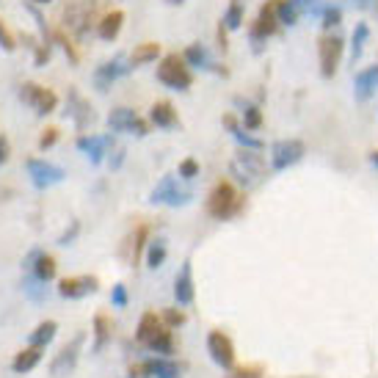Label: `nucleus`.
Here are the masks:
<instances>
[{
  "instance_id": "nucleus-21",
  "label": "nucleus",
  "mask_w": 378,
  "mask_h": 378,
  "mask_svg": "<svg viewBox=\"0 0 378 378\" xmlns=\"http://www.w3.org/2000/svg\"><path fill=\"white\" fill-rule=\"evenodd\" d=\"M150 125H155L161 130H174V127H180V114L169 100H158L150 108Z\"/></svg>"
},
{
  "instance_id": "nucleus-50",
  "label": "nucleus",
  "mask_w": 378,
  "mask_h": 378,
  "mask_svg": "<svg viewBox=\"0 0 378 378\" xmlns=\"http://www.w3.org/2000/svg\"><path fill=\"white\" fill-rule=\"evenodd\" d=\"M370 161H373V166H378V150H373V152H370Z\"/></svg>"
},
{
  "instance_id": "nucleus-37",
  "label": "nucleus",
  "mask_w": 378,
  "mask_h": 378,
  "mask_svg": "<svg viewBox=\"0 0 378 378\" xmlns=\"http://www.w3.org/2000/svg\"><path fill=\"white\" fill-rule=\"evenodd\" d=\"M53 42H55V44H61V50H64V53L69 55V61H72V64H78V61H80V53H78L75 42H72V39H69V36H66V33H64L61 28H58V30L53 33Z\"/></svg>"
},
{
  "instance_id": "nucleus-10",
  "label": "nucleus",
  "mask_w": 378,
  "mask_h": 378,
  "mask_svg": "<svg viewBox=\"0 0 378 378\" xmlns=\"http://www.w3.org/2000/svg\"><path fill=\"white\" fill-rule=\"evenodd\" d=\"M190 199H193V190L190 188H180V180L177 177H163L152 193H150V201L152 204H169V207H183V204H188Z\"/></svg>"
},
{
  "instance_id": "nucleus-6",
  "label": "nucleus",
  "mask_w": 378,
  "mask_h": 378,
  "mask_svg": "<svg viewBox=\"0 0 378 378\" xmlns=\"http://www.w3.org/2000/svg\"><path fill=\"white\" fill-rule=\"evenodd\" d=\"M19 100L25 105H30L39 116H50L58 108V94L53 89H47V86H39V83H22L19 86Z\"/></svg>"
},
{
  "instance_id": "nucleus-44",
  "label": "nucleus",
  "mask_w": 378,
  "mask_h": 378,
  "mask_svg": "<svg viewBox=\"0 0 378 378\" xmlns=\"http://www.w3.org/2000/svg\"><path fill=\"white\" fill-rule=\"evenodd\" d=\"M163 321H166V326L177 329V326H183V323H186V312H183V309L169 307V309H163Z\"/></svg>"
},
{
  "instance_id": "nucleus-19",
  "label": "nucleus",
  "mask_w": 378,
  "mask_h": 378,
  "mask_svg": "<svg viewBox=\"0 0 378 378\" xmlns=\"http://www.w3.org/2000/svg\"><path fill=\"white\" fill-rule=\"evenodd\" d=\"M66 116L75 122L78 130H86L94 122V111H91L89 100L78 89H69V94H66Z\"/></svg>"
},
{
  "instance_id": "nucleus-24",
  "label": "nucleus",
  "mask_w": 378,
  "mask_h": 378,
  "mask_svg": "<svg viewBox=\"0 0 378 378\" xmlns=\"http://www.w3.org/2000/svg\"><path fill=\"white\" fill-rule=\"evenodd\" d=\"M114 144H116L114 136H80L78 138V150H83L91 163H100Z\"/></svg>"
},
{
  "instance_id": "nucleus-29",
  "label": "nucleus",
  "mask_w": 378,
  "mask_h": 378,
  "mask_svg": "<svg viewBox=\"0 0 378 378\" xmlns=\"http://www.w3.org/2000/svg\"><path fill=\"white\" fill-rule=\"evenodd\" d=\"M224 127L232 133V138L235 141H240V147H246V150H262V141L260 138H254V136H249V133H243V127L237 125V119L232 116V114H224Z\"/></svg>"
},
{
  "instance_id": "nucleus-27",
  "label": "nucleus",
  "mask_w": 378,
  "mask_h": 378,
  "mask_svg": "<svg viewBox=\"0 0 378 378\" xmlns=\"http://www.w3.org/2000/svg\"><path fill=\"white\" fill-rule=\"evenodd\" d=\"M42 351H44V348H36V345L22 348V351L14 357L11 370H14V373H19V376H22V373H30V370H33V368L42 362Z\"/></svg>"
},
{
  "instance_id": "nucleus-42",
  "label": "nucleus",
  "mask_w": 378,
  "mask_h": 378,
  "mask_svg": "<svg viewBox=\"0 0 378 378\" xmlns=\"http://www.w3.org/2000/svg\"><path fill=\"white\" fill-rule=\"evenodd\" d=\"M229 378H262V368H260V365H243V368H232Z\"/></svg>"
},
{
  "instance_id": "nucleus-26",
  "label": "nucleus",
  "mask_w": 378,
  "mask_h": 378,
  "mask_svg": "<svg viewBox=\"0 0 378 378\" xmlns=\"http://www.w3.org/2000/svg\"><path fill=\"white\" fill-rule=\"evenodd\" d=\"M161 53H163V47H161L158 42H141V44L133 47V53H130V64H133V66L155 64V61L161 58Z\"/></svg>"
},
{
  "instance_id": "nucleus-11",
  "label": "nucleus",
  "mask_w": 378,
  "mask_h": 378,
  "mask_svg": "<svg viewBox=\"0 0 378 378\" xmlns=\"http://www.w3.org/2000/svg\"><path fill=\"white\" fill-rule=\"evenodd\" d=\"M279 28L282 25H279V14H276V0H268V3L260 6L257 19L249 25V36H251L254 44H260V42H268Z\"/></svg>"
},
{
  "instance_id": "nucleus-47",
  "label": "nucleus",
  "mask_w": 378,
  "mask_h": 378,
  "mask_svg": "<svg viewBox=\"0 0 378 378\" xmlns=\"http://www.w3.org/2000/svg\"><path fill=\"white\" fill-rule=\"evenodd\" d=\"M111 304L114 307H127V290H125V285H114V293H111Z\"/></svg>"
},
{
  "instance_id": "nucleus-39",
  "label": "nucleus",
  "mask_w": 378,
  "mask_h": 378,
  "mask_svg": "<svg viewBox=\"0 0 378 378\" xmlns=\"http://www.w3.org/2000/svg\"><path fill=\"white\" fill-rule=\"evenodd\" d=\"M50 55H53V39H42V42L36 44V55H33V64H36V66H44V64L50 61Z\"/></svg>"
},
{
  "instance_id": "nucleus-5",
  "label": "nucleus",
  "mask_w": 378,
  "mask_h": 378,
  "mask_svg": "<svg viewBox=\"0 0 378 378\" xmlns=\"http://www.w3.org/2000/svg\"><path fill=\"white\" fill-rule=\"evenodd\" d=\"M345 55V42L340 33H323L318 39V64H321V75L326 80H332L343 64Z\"/></svg>"
},
{
  "instance_id": "nucleus-41",
  "label": "nucleus",
  "mask_w": 378,
  "mask_h": 378,
  "mask_svg": "<svg viewBox=\"0 0 378 378\" xmlns=\"http://www.w3.org/2000/svg\"><path fill=\"white\" fill-rule=\"evenodd\" d=\"M55 144H58V127H47V130H42V136H39V150L47 152V150L55 147Z\"/></svg>"
},
{
  "instance_id": "nucleus-18",
  "label": "nucleus",
  "mask_w": 378,
  "mask_h": 378,
  "mask_svg": "<svg viewBox=\"0 0 378 378\" xmlns=\"http://www.w3.org/2000/svg\"><path fill=\"white\" fill-rule=\"evenodd\" d=\"M130 376H150V378H183L180 376V368L169 359V357H155V359H147L141 365H133L130 368Z\"/></svg>"
},
{
  "instance_id": "nucleus-13",
  "label": "nucleus",
  "mask_w": 378,
  "mask_h": 378,
  "mask_svg": "<svg viewBox=\"0 0 378 378\" xmlns=\"http://www.w3.org/2000/svg\"><path fill=\"white\" fill-rule=\"evenodd\" d=\"M207 354L218 368H224V370L235 368V343L218 329L207 334Z\"/></svg>"
},
{
  "instance_id": "nucleus-52",
  "label": "nucleus",
  "mask_w": 378,
  "mask_h": 378,
  "mask_svg": "<svg viewBox=\"0 0 378 378\" xmlns=\"http://www.w3.org/2000/svg\"><path fill=\"white\" fill-rule=\"evenodd\" d=\"M169 3H172V6H180V3H186V0H169Z\"/></svg>"
},
{
  "instance_id": "nucleus-25",
  "label": "nucleus",
  "mask_w": 378,
  "mask_h": 378,
  "mask_svg": "<svg viewBox=\"0 0 378 378\" xmlns=\"http://www.w3.org/2000/svg\"><path fill=\"white\" fill-rule=\"evenodd\" d=\"M378 89V64L373 66H365L354 75V91H357V100H370L373 91Z\"/></svg>"
},
{
  "instance_id": "nucleus-28",
  "label": "nucleus",
  "mask_w": 378,
  "mask_h": 378,
  "mask_svg": "<svg viewBox=\"0 0 378 378\" xmlns=\"http://www.w3.org/2000/svg\"><path fill=\"white\" fill-rule=\"evenodd\" d=\"M147 240H150V226H147V224H138L136 232H133L130 240H127V262H130V265H136V262L141 260L144 246H150Z\"/></svg>"
},
{
  "instance_id": "nucleus-53",
  "label": "nucleus",
  "mask_w": 378,
  "mask_h": 378,
  "mask_svg": "<svg viewBox=\"0 0 378 378\" xmlns=\"http://www.w3.org/2000/svg\"><path fill=\"white\" fill-rule=\"evenodd\" d=\"M147 378H150V376H147Z\"/></svg>"
},
{
  "instance_id": "nucleus-46",
  "label": "nucleus",
  "mask_w": 378,
  "mask_h": 378,
  "mask_svg": "<svg viewBox=\"0 0 378 378\" xmlns=\"http://www.w3.org/2000/svg\"><path fill=\"white\" fill-rule=\"evenodd\" d=\"M78 232H80V224H78V221H72V226H66V229L61 232V237H58V246H69V243L78 237Z\"/></svg>"
},
{
  "instance_id": "nucleus-14",
  "label": "nucleus",
  "mask_w": 378,
  "mask_h": 378,
  "mask_svg": "<svg viewBox=\"0 0 378 378\" xmlns=\"http://www.w3.org/2000/svg\"><path fill=\"white\" fill-rule=\"evenodd\" d=\"M83 343H86V334H78L72 343H66V345L58 351V357L50 362V376L53 378L69 376V373L75 370L78 359H80V348H83Z\"/></svg>"
},
{
  "instance_id": "nucleus-17",
  "label": "nucleus",
  "mask_w": 378,
  "mask_h": 378,
  "mask_svg": "<svg viewBox=\"0 0 378 378\" xmlns=\"http://www.w3.org/2000/svg\"><path fill=\"white\" fill-rule=\"evenodd\" d=\"M97 287H100V282H97V276H91V273H83V276H66V279L58 282V296L75 301V298H86V296L97 293Z\"/></svg>"
},
{
  "instance_id": "nucleus-22",
  "label": "nucleus",
  "mask_w": 378,
  "mask_h": 378,
  "mask_svg": "<svg viewBox=\"0 0 378 378\" xmlns=\"http://www.w3.org/2000/svg\"><path fill=\"white\" fill-rule=\"evenodd\" d=\"M174 298L180 307H188L196 298V285H193V271H190V262L186 260L177 271V279H174Z\"/></svg>"
},
{
  "instance_id": "nucleus-38",
  "label": "nucleus",
  "mask_w": 378,
  "mask_h": 378,
  "mask_svg": "<svg viewBox=\"0 0 378 378\" xmlns=\"http://www.w3.org/2000/svg\"><path fill=\"white\" fill-rule=\"evenodd\" d=\"M340 22H343V8H340V6H326V11H323V22H321L323 30L332 33Z\"/></svg>"
},
{
  "instance_id": "nucleus-32",
  "label": "nucleus",
  "mask_w": 378,
  "mask_h": 378,
  "mask_svg": "<svg viewBox=\"0 0 378 378\" xmlns=\"http://www.w3.org/2000/svg\"><path fill=\"white\" fill-rule=\"evenodd\" d=\"M276 14H279V25H296L298 17L304 14V8L298 6V0H276Z\"/></svg>"
},
{
  "instance_id": "nucleus-34",
  "label": "nucleus",
  "mask_w": 378,
  "mask_h": 378,
  "mask_svg": "<svg viewBox=\"0 0 378 378\" xmlns=\"http://www.w3.org/2000/svg\"><path fill=\"white\" fill-rule=\"evenodd\" d=\"M370 39V25L368 22H357V28H354V36H351V58H354V64L362 58V53H365V42Z\"/></svg>"
},
{
  "instance_id": "nucleus-12",
  "label": "nucleus",
  "mask_w": 378,
  "mask_h": 378,
  "mask_svg": "<svg viewBox=\"0 0 378 378\" xmlns=\"http://www.w3.org/2000/svg\"><path fill=\"white\" fill-rule=\"evenodd\" d=\"M25 169H28V177H30L33 188H39V190L50 188V186H58V183L66 177V172H64L61 166L47 163V161H42V158H28V161H25Z\"/></svg>"
},
{
  "instance_id": "nucleus-31",
  "label": "nucleus",
  "mask_w": 378,
  "mask_h": 378,
  "mask_svg": "<svg viewBox=\"0 0 378 378\" xmlns=\"http://www.w3.org/2000/svg\"><path fill=\"white\" fill-rule=\"evenodd\" d=\"M55 332H58V323H55V321H44V323H39V326L30 332L28 343H30V345H36V348H47V345L53 343Z\"/></svg>"
},
{
  "instance_id": "nucleus-51",
  "label": "nucleus",
  "mask_w": 378,
  "mask_h": 378,
  "mask_svg": "<svg viewBox=\"0 0 378 378\" xmlns=\"http://www.w3.org/2000/svg\"><path fill=\"white\" fill-rule=\"evenodd\" d=\"M30 3H36V6H47V3H53V0H30Z\"/></svg>"
},
{
  "instance_id": "nucleus-33",
  "label": "nucleus",
  "mask_w": 378,
  "mask_h": 378,
  "mask_svg": "<svg viewBox=\"0 0 378 378\" xmlns=\"http://www.w3.org/2000/svg\"><path fill=\"white\" fill-rule=\"evenodd\" d=\"M224 28L226 30H240L243 28V22H246V8H243V3L240 0H232L229 3V8L224 11Z\"/></svg>"
},
{
  "instance_id": "nucleus-4",
  "label": "nucleus",
  "mask_w": 378,
  "mask_h": 378,
  "mask_svg": "<svg viewBox=\"0 0 378 378\" xmlns=\"http://www.w3.org/2000/svg\"><path fill=\"white\" fill-rule=\"evenodd\" d=\"M100 3L102 0H69V6L64 8V25L69 28L72 36H78V39L89 36ZM94 28H97V22H94Z\"/></svg>"
},
{
  "instance_id": "nucleus-43",
  "label": "nucleus",
  "mask_w": 378,
  "mask_h": 378,
  "mask_svg": "<svg viewBox=\"0 0 378 378\" xmlns=\"http://www.w3.org/2000/svg\"><path fill=\"white\" fill-rule=\"evenodd\" d=\"M0 47L6 50V53H14L17 50V39H14V33L8 30V25L0 19Z\"/></svg>"
},
{
  "instance_id": "nucleus-48",
  "label": "nucleus",
  "mask_w": 378,
  "mask_h": 378,
  "mask_svg": "<svg viewBox=\"0 0 378 378\" xmlns=\"http://www.w3.org/2000/svg\"><path fill=\"white\" fill-rule=\"evenodd\" d=\"M8 150H11V147H8V138H6V136H0V166L8 161Z\"/></svg>"
},
{
  "instance_id": "nucleus-36",
  "label": "nucleus",
  "mask_w": 378,
  "mask_h": 378,
  "mask_svg": "<svg viewBox=\"0 0 378 378\" xmlns=\"http://www.w3.org/2000/svg\"><path fill=\"white\" fill-rule=\"evenodd\" d=\"M240 125L246 130H260L262 127V111H260V105L243 102V108H240Z\"/></svg>"
},
{
  "instance_id": "nucleus-15",
  "label": "nucleus",
  "mask_w": 378,
  "mask_h": 378,
  "mask_svg": "<svg viewBox=\"0 0 378 378\" xmlns=\"http://www.w3.org/2000/svg\"><path fill=\"white\" fill-rule=\"evenodd\" d=\"M133 69V64L125 61V55H114L111 61H102L97 69H94V86L100 91H108L119 78H125L127 72Z\"/></svg>"
},
{
  "instance_id": "nucleus-23",
  "label": "nucleus",
  "mask_w": 378,
  "mask_h": 378,
  "mask_svg": "<svg viewBox=\"0 0 378 378\" xmlns=\"http://www.w3.org/2000/svg\"><path fill=\"white\" fill-rule=\"evenodd\" d=\"M125 28V11L122 8H114V11H105L100 19H97V36L102 42H116L119 33Z\"/></svg>"
},
{
  "instance_id": "nucleus-2",
  "label": "nucleus",
  "mask_w": 378,
  "mask_h": 378,
  "mask_svg": "<svg viewBox=\"0 0 378 378\" xmlns=\"http://www.w3.org/2000/svg\"><path fill=\"white\" fill-rule=\"evenodd\" d=\"M204 207H207V215H210V218H215V221H229V218H235L237 213H243L246 196L235 188V183L218 180V183L213 186V190L207 193Z\"/></svg>"
},
{
  "instance_id": "nucleus-30",
  "label": "nucleus",
  "mask_w": 378,
  "mask_h": 378,
  "mask_svg": "<svg viewBox=\"0 0 378 378\" xmlns=\"http://www.w3.org/2000/svg\"><path fill=\"white\" fill-rule=\"evenodd\" d=\"M111 337H114V321L105 312H100L94 318V354H100L111 343Z\"/></svg>"
},
{
  "instance_id": "nucleus-1",
  "label": "nucleus",
  "mask_w": 378,
  "mask_h": 378,
  "mask_svg": "<svg viewBox=\"0 0 378 378\" xmlns=\"http://www.w3.org/2000/svg\"><path fill=\"white\" fill-rule=\"evenodd\" d=\"M136 340H138L147 351H152V354H161V357H172V354H174L172 326H166L163 315H158V312H144V315H141Z\"/></svg>"
},
{
  "instance_id": "nucleus-16",
  "label": "nucleus",
  "mask_w": 378,
  "mask_h": 378,
  "mask_svg": "<svg viewBox=\"0 0 378 378\" xmlns=\"http://www.w3.org/2000/svg\"><path fill=\"white\" fill-rule=\"evenodd\" d=\"M22 268L28 271V273H33L39 282H53L55 279V271H58V265H55V257L53 254H47V251H42V249H33L25 260H22Z\"/></svg>"
},
{
  "instance_id": "nucleus-3",
  "label": "nucleus",
  "mask_w": 378,
  "mask_h": 378,
  "mask_svg": "<svg viewBox=\"0 0 378 378\" xmlns=\"http://www.w3.org/2000/svg\"><path fill=\"white\" fill-rule=\"evenodd\" d=\"M158 83H163L172 91H188L193 86V72H190L188 61L180 53H166L158 61Z\"/></svg>"
},
{
  "instance_id": "nucleus-45",
  "label": "nucleus",
  "mask_w": 378,
  "mask_h": 378,
  "mask_svg": "<svg viewBox=\"0 0 378 378\" xmlns=\"http://www.w3.org/2000/svg\"><path fill=\"white\" fill-rule=\"evenodd\" d=\"M39 285H44V282H39L33 273H30V279L25 282V293H28L33 301H42V298H44V287H39Z\"/></svg>"
},
{
  "instance_id": "nucleus-20",
  "label": "nucleus",
  "mask_w": 378,
  "mask_h": 378,
  "mask_svg": "<svg viewBox=\"0 0 378 378\" xmlns=\"http://www.w3.org/2000/svg\"><path fill=\"white\" fill-rule=\"evenodd\" d=\"M183 58L188 61L190 69H204V72H215V75H229L226 69H221L218 64H215V58L210 55V50L201 44V42H193V44H188L186 50H183Z\"/></svg>"
},
{
  "instance_id": "nucleus-8",
  "label": "nucleus",
  "mask_w": 378,
  "mask_h": 378,
  "mask_svg": "<svg viewBox=\"0 0 378 378\" xmlns=\"http://www.w3.org/2000/svg\"><path fill=\"white\" fill-rule=\"evenodd\" d=\"M108 127L114 133H130V136H138V138L150 136V122L144 116H138L133 108H125V105H119V108H114L108 114Z\"/></svg>"
},
{
  "instance_id": "nucleus-49",
  "label": "nucleus",
  "mask_w": 378,
  "mask_h": 378,
  "mask_svg": "<svg viewBox=\"0 0 378 378\" xmlns=\"http://www.w3.org/2000/svg\"><path fill=\"white\" fill-rule=\"evenodd\" d=\"M359 8H370V0H354Z\"/></svg>"
},
{
  "instance_id": "nucleus-7",
  "label": "nucleus",
  "mask_w": 378,
  "mask_h": 378,
  "mask_svg": "<svg viewBox=\"0 0 378 378\" xmlns=\"http://www.w3.org/2000/svg\"><path fill=\"white\" fill-rule=\"evenodd\" d=\"M232 172L237 174V180L243 186H251L257 183L262 174H265V158L260 155V150H237L235 161H232Z\"/></svg>"
},
{
  "instance_id": "nucleus-9",
  "label": "nucleus",
  "mask_w": 378,
  "mask_h": 378,
  "mask_svg": "<svg viewBox=\"0 0 378 378\" xmlns=\"http://www.w3.org/2000/svg\"><path fill=\"white\" fill-rule=\"evenodd\" d=\"M304 155H307V144L301 138H282L271 147V169L285 172V169L296 166Z\"/></svg>"
},
{
  "instance_id": "nucleus-35",
  "label": "nucleus",
  "mask_w": 378,
  "mask_h": 378,
  "mask_svg": "<svg viewBox=\"0 0 378 378\" xmlns=\"http://www.w3.org/2000/svg\"><path fill=\"white\" fill-rule=\"evenodd\" d=\"M166 257H169V246H166V240H163V237L150 240V249H147V265H150L152 271H158V268L166 262Z\"/></svg>"
},
{
  "instance_id": "nucleus-40",
  "label": "nucleus",
  "mask_w": 378,
  "mask_h": 378,
  "mask_svg": "<svg viewBox=\"0 0 378 378\" xmlns=\"http://www.w3.org/2000/svg\"><path fill=\"white\" fill-rule=\"evenodd\" d=\"M177 177H180V180H193V177H199V163H196V158H186V161H180V166H177Z\"/></svg>"
}]
</instances>
